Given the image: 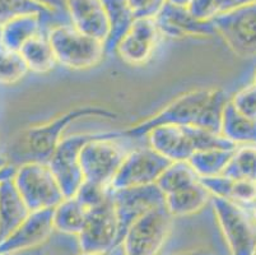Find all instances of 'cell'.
<instances>
[{
  "instance_id": "277c9868",
  "label": "cell",
  "mask_w": 256,
  "mask_h": 255,
  "mask_svg": "<svg viewBox=\"0 0 256 255\" xmlns=\"http://www.w3.org/2000/svg\"><path fill=\"white\" fill-rule=\"evenodd\" d=\"M48 39L58 63L69 69L92 68L106 55L104 41L82 34L72 23H60L51 27Z\"/></svg>"
},
{
  "instance_id": "4fadbf2b",
  "label": "cell",
  "mask_w": 256,
  "mask_h": 255,
  "mask_svg": "<svg viewBox=\"0 0 256 255\" xmlns=\"http://www.w3.org/2000/svg\"><path fill=\"white\" fill-rule=\"evenodd\" d=\"M112 199L120 230V245L125 233L136 219L150 210L164 205L166 195L157 184L112 190Z\"/></svg>"
},
{
  "instance_id": "ac0fdd59",
  "label": "cell",
  "mask_w": 256,
  "mask_h": 255,
  "mask_svg": "<svg viewBox=\"0 0 256 255\" xmlns=\"http://www.w3.org/2000/svg\"><path fill=\"white\" fill-rule=\"evenodd\" d=\"M31 210L23 200L13 179L0 182V242L20 227Z\"/></svg>"
},
{
  "instance_id": "44dd1931",
  "label": "cell",
  "mask_w": 256,
  "mask_h": 255,
  "mask_svg": "<svg viewBox=\"0 0 256 255\" xmlns=\"http://www.w3.org/2000/svg\"><path fill=\"white\" fill-rule=\"evenodd\" d=\"M106 8L108 20V36L104 40L106 54L116 53L118 45L126 35L134 22V16L130 12L126 0H102Z\"/></svg>"
},
{
  "instance_id": "603a6c76",
  "label": "cell",
  "mask_w": 256,
  "mask_h": 255,
  "mask_svg": "<svg viewBox=\"0 0 256 255\" xmlns=\"http://www.w3.org/2000/svg\"><path fill=\"white\" fill-rule=\"evenodd\" d=\"M88 217V210L80 204L76 196L64 198L52 212L54 230L65 235H76L82 232Z\"/></svg>"
},
{
  "instance_id": "f1b7e54d",
  "label": "cell",
  "mask_w": 256,
  "mask_h": 255,
  "mask_svg": "<svg viewBox=\"0 0 256 255\" xmlns=\"http://www.w3.org/2000/svg\"><path fill=\"white\" fill-rule=\"evenodd\" d=\"M30 13H44L54 16V12L40 6L34 0H0V27L20 16Z\"/></svg>"
},
{
  "instance_id": "83f0119b",
  "label": "cell",
  "mask_w": 256,
  "mask_h": 255,
  "mask_svg": "<svg viewBox=\"0 0 256 255\" xmlns=\"http://www.w3.org/2000/svg\"><path fill=\"white\" fill-rule=\"evenodd\" d=\"M28 72L20 51L0 48V84L10 86L17 83Z\"/></svg>"
},
{
  "instance_id": "7bdbcfd3",
  "label": "cell",
  "mask_w": 256,
  "mask_h": 255,
  "mask_svg": "<svg viewBox=\"0 0 256 255\" xmlns=\"http://www.w3.org/2000/svg\"><path fill=\"white\" fill-rule=\"evenodd\" d=\"M0 48H2V40H0Z\"/></svg>"
},
{
  "instance_id": "d6a6232c",
  "label": "cell",
  "mask_w": 256,
  "mask_h": 255,
  "mask_svg": "<svg viewBox=\"0 0 256 255\" xmlns=\"http://www.w3.org/2000/svg\"><path fill=\"white\" fill-rule=\"evenodd\" d=\"M230 200L236 203L256 202V182L248 180H234L232 182Z\"/></svg>"
},
{
  "instance_id": "4dcf8cb0",
  "label": "cell",
  "mask_w": 256,
  "mask_h": 255,
  "mask_svg": "<svg viewBox=\"0 0 256 255\" xmlns=\"http://www.w3.org/2000/svg\"><path fill=\"white\" fill-rule=\"evenodd\" d=\"M231 104L234 109L245 115L246 118H250L256 120V86L250 84L248 87L240 90L236 95L232 97Z\"/></svg>"
},
{
  "instance_id": "f35d334b",
  "label": "cell",
  "mask_w": 256,
  "mask_h": 255,
  "mask_svg": "<svg viewBox=\"0 0 256 255\" xmlns=\"http://www.w3.org/2000/svg\"><path fill=\"white\" fill-rule=\"evenodd\" d=\"M167 3L172 4V6L176 7H182V8H188L192 3V0H166Z\"/></svg>"
},
{
  "instance_id": "30bf717a",
  "label": "cell",
  "mask_w": 256,
  "mask_h": 255,
  "mask_svg": "<svg viewBox=\"0 0 256 255\" xmlns=\"http://www.w3.org/2000/svg\"><path fill=\"white\" fill-rule=\"evenodd\" d=\"M78 242L80 251L110 252L120 246V230L112 193L106 202L88 210L84 227L78 235Z\"/></svg>"
},
{
  "instance_id": "ee69618b",
  "label": "cell",
  "mask_w": 256,
  "mask_h": 255,
  "mask_svg": "<svg viewBox=\"0 0 256 255\" xmlns=\"http://www.w3.org/2000/svg\"><path fill=\"white\" fill-rule=\"evenodd\" d=\"M0 255H10V254H0Z\"/></svg>"
},
{
  "instance_id": "4316f807",
  "label": "cell",
  "mask_w": 256,
  "mask_h": 255,
  "mask_svg": "<svg viewBox=\"0 0 256 255\" xmlns=\"http://www.w3.org/2000/svg\"><path fill=\"white\" fill-rule=\"evenodd\" d=\"M222 175L234 180H248L256 182L255 144H242L241 147H236Z\"/></svg>"
},
{
  "instance_id": "ab89813d",
  "label": "cell",
  "mask_w": 256,
  "mask_h": 255,
  "mask_svg": "<svg viewBox=\"0 0 256 255\" xmlns=\"http://www.w3.org/2000/svg\"><path fill=\"white\" fill-rule=\"evenodd\" d=\"M76 255H110V252H96V251H80Z\"/></svg>"
},
{
  "instance_id": "836d02e7",
  "label": "cell",
  "mask_w": 256,
  "mask_h": 255,
  "mask_svg": "<svg viewBox=\"0 0 256 255\" xmlns=\"http://www.w3.org/2000/svg\"><path fill=\"white\" fill-rule=\"evenodd\" d=\"M188 11L192 13V17L204 22L213 21V18L218 14L216 0H192Z\"/></svg>"
},
{
  "instance_id": "e0dca14e",
  "label": "cell",
  "mask_w": 256,
  "mask_h": 255,
  "mask_svg": "<svg viewBox=\"0 0 256 255\" xmlns=\"http://www.w3.org/2000/svg\"><path fill=\"white\" fill-rule=\"evenodd\" d=\"M74 27L87 36L104 41L108 36V20L102 0H65Z\"/></svg>"
},
{
  "instance_id": "6da1fadb",
  "label": "cell",
  "mask_w": 256,
  "mask_h": 255,
  "mask_svg": "<svg viewBox=\"0 0 256 255\" xmlns=\"http://www.w3.org/2000/svg\"><path fill=\"white\" fill-rule=\"evenodd\" d=\"M226 93L220 88H200L174 98L164 109L122 130V137L140 138L160 125L198 126L220 133V124L226 104Z\"/></svg>"
},
{
  "instance_id": "7a4b0ae2",
  "label": "cell",
  "mask_w": 256,
  "mask_h": 255,
  "mask_svg": "<svg viewBox=\"0 0 256 255\" xmlns=\"http://www.w3.org/2000/svg\"><path fill=\"white\" fill-rule=\"evenodd\" d=\"M106 118L116 119L118 114L112 110L102 106H79L64 112L48 123L31 126L22 134L18 140L14 153L24 157V162L48 163L56 147L62 139V134L70 124L82 118Z\"/></svg>"
},
{
  "instance_id": "ba28073f",
  "label": "cell",
  "mask_w": 256,
  "mask_h": 255,
  "mask_svg": "<svg viewBox=\"0 0 256 255\" xmlns=\"http://www.w3.org/2000/svg\"><path fill=\"white\" fill-rule=\"evenodd\" d=\"M122 137L121 132L102 133L98 138L90 140L80 152V167L84 180L100 185L111 186L124 161V151L114 142Z\"/></svg>"
},
{
  "instance_id": "ffe728a7",
  "label": "cell",
  "mask_w": 256,
  "mask_h": 255,
  "mask_svg": "<svg viewBox=\"0 0 256 255\" xmlns=\"http://www.w3.org/2000/svg\"><path fill=\"white\" fill-rule=\"evenodd\" d=\"M210 198L212 194L204 188L202 182L198 181L188 188L166 195L164 205L174 218L190 216L203 209Z\"/></svg>"
},
{
  "instance_id": "d6986e66",
  "label": "cell",
  "mask_w": 256,
  "mask_h": 255,
  "mask_svg": "<svg viewBox=\"0 0 256 255\" xmlns=\"http://www.w3.org/2000/svg\"><path fill=\"white\" fill-rule=\"evenodd\" d=\"M51 14L30 13L9 21L0 27V40L2 46L8 50L20 51L26 42L42 34V26Z\"/></svg>"
},
{
  "instance_id": "1f68e13d",
  "label": "cell",
  "mask_w": 256,
  "mask_h": 255,
  "mask_svg": "<svg viewBox=\"0 0 256 255\" xmlns=\"http://www.w3.org/2000/svg\"><path fill=\"white\" fill-rule=\"evenodd\" d=\"M166 0H126L134 18H156Z\"/></svg>"
},
{
  "instance_id": "9a60e30c",
  "label": "cell",
  "mask_w": 256,
  "mask_h": 255,
  "mask_svg": "<svg viewBox=\"0 0 256 255\" xmlns=\"http://www.w3.org/2000/svg\"><path fill=\"white\" fill-rule=\"evenodd\" d=\"M52 212L54 208L31 212L14 232L0 242V254L14 255L46 242L54 231Z\"/></svg>"
},
{
  "instance_id": "60d3db41",
  "label": "cell",
  "mask_w": 256,
  "mask_h": 255,
  "mask_svg": "<svg viewBox=\"0 0 256 255\" xmlns=\"http://www.w3.org/2000/svg\"><path fill=\"white\" fill-rule=\"evenodd\" d=\"M252 214H254V221L256 223V202L254 203V207H252Z\"/></svg>"
},
{
  "instance_id": "9c48e42d",
  "label": "cell",
  "mask_w": 256,
  "mask_h": 255,
  "mask_svg": "<svg viewBox=\"0 0 256 255\" xmlns=\"http://www.w3.org/2000/svg\"><path fill=\"white\" fill-rule=\"evenodd\" d=\"M102 133H84L62 138L48 161L51 171L56 177L65 198L76 195L84 181L80 167V152L90 140L98 138Z\"/></svg>"
},
{
  "instance_id": "f6af8a7d",
  "label": "cell",
  "mask_w": 256,
  "mask_h": 255,
  "mask_svg": "<svg viewBox=\"0 0 256 255\" xmlns=\"http://www.w3.org/2000/svg\"><path fill=\"white\" fill-rule=\"evenodd\" d=\"M37 255H44V254H37Z\"/></svg>"
},
{
  "instance_id": "bcb514c9",
  "label": "cell",
  "mask_w": 256,
  "mask_h": 255,
  "mask_svg": "<svg viewBox=\"0 0 256 255\" xmlns=\"http://www.w3.org/2000/svg\"><path fill=\"white\" fill-rule=\"evenodd\" d=\"M255 255H256V251H255Z\"/></svg>"
},
{
  "instance_id": "8d00e7d4",
  "label": "cell",
  "mask_w": 256,
  "mask_h": 255,
  "mask_svg": "<svg viewBox=\"0 0 256 255\" xmlns=\"http://www.w3.org/2000/svg\"><path fill=\"white\" fill-rule=\"evenodd\" d=\"M40 6L45 7L48 11L54 13H59V12H66V3L65 0H34Z\"/></svg>"
},
{
  "instance_id": "52a82bcc",
  "label": "cell",
  "mask_w": 256,
  "mask_h": 255,
  "mask_svg": "<svg viewBox=\"0 0 256 255\" xmlns=\"http://www.w3.org/2000/svg\"><path fill=\"white\" fill-rule=\"evenodd\" d=\"M214 213L231 255H255L256 223L234 200L212 196Z\"/></svg>"
},
{
  "instance_id": "b9f144b4",
  "label": "cell",
  "mask_w": 256,
  "mask_h": 255,
  "mask_svg": "<svg viewBox=\"0 0 256 255\" xmlns=\"http://www.w3.org/2000/svg\"><path fill=\"white\" fill-rule=\"evenodd\" d=\"M254 84L256 86V73H255V78H254Z\"/></svg>"
},
{
  "instance_id": "2e32d148",
  "label": "cell",
  "mask_w": 256,
  "mask_h": 255,
  "mask_svg": "<svg viewBox=\"0 0 256 255\" xmlns=\"http://www.w3.org/2000/svg\"><path fill=\"white\" fill-rule=\"evenodd\" d=\"M156 23L162 36L170 39L184 37H206L217 35L212 21L204 22L192 16L188 8L164 3L160 13L156 16Z\"/></svg>"
},
{
  "instance_id": "5b68a950",
  "label": "cell",
  "mask_w": 256,
  "mask_h": 255,
  "mask_svg": "<svg viewBox=\"0 0 256 255\" xmlns=\"http://www.w3.org/2000/svg\"><path fill=\"white\" fill-rule=\"evenodd\" d=\"M13 181L31 212L52 209L65 198L48 163L37 161L20 163Z\"/></svg>"
},
{
  "instance_id": "e575fe53",
  "label": "cell",
  "mask_w": 256,
  "mask_h": 255,
  "mask_svg": "<svg viewBox=\"0 0 256 255\" xmlns=\"http://www.w3.org/2000/svg\"><path fill=\"white\" fill-rule=\"evenodd\" d=\"M216 3H217L218 14H220L236 11V9L244 8V7L254 6L256 4V0H216Z\"/></svg>"
},
{
  "instance_id": "d590c367",
  "label": "cell",
  "mask_w": 256,
  "mask_h": 255,
  "mask_svg": "<svg viewBox=\"0 0 256 255\" xmlns=\"http://www.w3.org/2000/svg\"><path fill=\"white\" fill-rule=\"evenodd\" d=\"M17 171V166L12 165L9 158L4 154H0V182L4 180L13 179Z\"/></svg>"
},
{
  "instance_id": "cb8c5ba5",
  "label": "cell",
  "mask_w": 256,
  "mask_h": 255,
  "mask_svg": "<svg viewBox=\"0 0 256 255\" xmlns=\"http://www.w3.org/2000/svg\"><path fill=\"white\" fill-rule=\"evenodd\" d=\"M20 54L22 55L30 72L34 73H48L55 68L58 63L48 39V34L45 35L44 32L30 40L28 42H26L20 48Z\"/></svg>"
},
{
  "instance_id": "f546056e",
  "label": "cell",
  "mask_w": 256,
  "mask_h": 255,
  "mask_svg": "<svg viewBox=\"0 0 256 255\" xmlns=\"http://www.w3.org/2000/svg\"><path fill=\"white\" fill-rule=\"evenodd\" d=\"M111 193H112V190H111L110 186L100 185L96 182L84 180L74 196L86 209L90 210L106 202L110 198Z\"/></svg>"
},
{
  "instance_id": "5bb4252c",
  "label": "cell",
  "mask_w": 256,
  "mask_h": 255,
  "mask_svg": "<svg viewBox=\"0 0 256 255\" xmlns=\"http://www.w3.org/2000/svg\"><path fill=\"white\" fill-rule=\"evenodd\" d=\"M162 36L154 18L134 20L116 49L121 59L132 65L146 64L152 58Z\"/></svg>"
},
{
  "instance_id": "74e56055",
  "label": "cell",
  "mask_w": 256,
  "mask_h": 255,
  "mask_svg": "<svg viewBox=\"0 0 256 255\" xmlns=\"http://www.w3.org/2000/svg\"><path fill=\"white\" fill-rule=\"evenodd\" d=\"M167 255H216V254H213V252L204 249H194V250H186V251L174 252V254H167Z\"/></svg>"
},
{
  "instance_id": "8992f818",
  "label": "cell",
  "mask_w": 256,
  "mask_h": 255,
  "mask_svg": "<svg viewBox=\"0 0 256 255\" xmlns=\"http://www.w3.org/2000/svg\"><path fill=\"white\" fill-rule=\"evenodd\" d=\"M174 217L166 205L154 208L142 216L125 233L122 255H160L171 232Z\"/></svg>"
},
{
  "instance_id": "d4e9b609",
  "label": "cell",
  "mask_w": 256,
  "mask_h": 255,
  "mask_svg": "<svg viewBox=\"0 0 256 255\" xmlns=\"http://www.w3.org/2000/svg\"><path fill=\"white\" fill-rule=\"evenodd\" d=\"M234 149L236 148H210L198 151L188 158V162L194 168L199 177L217 176L223 174Z\"/></svg>"
},
{
  "instance_id": "8fae6325",
  "label": "cell",
  "mask_w": 256,
  "mask_h": 255,
  "mask_svg": "<svg viewBox=\"0 0 256 255\" xmlns=\"http://www.w3.org/2000/svg\"><path fill=\"white\" fill-rule=\"evenodd\" d=\"M212 22L234 53L245 58L256 55V4L217 14Z\"/></svg>"
},
{
  "instance_id": "7c38bea8",
  "label": "cell",
  "mask_w": 256,
  "mask_h": 255,
  "mask_svg": "<svg viewBox=\"0 0 256 255\" xmlns=\"http://www.w3.org/2000/svg\"><path fill=\"white\" fill-rule=\"evenodd\" d=\"M171 161L153 148H140L126 154L111 182V190L156 184Z\"/></svg>"
},
{
  "instance_id": "7402d4cb",
  "label": "cell",
  "mask_w": 256,
  "mask_h": 255,
  "mask_svg": "<svg viewBox=\"0 0 256 255\" xmlns=\"http://www.w3.org/2000/svg\"><path fill=\"white\" fill-rule=\"evenodd\" d=\"M220 134L236 146L237 144L256 146V120L240 114L231 101H228L223 110Z\"/></svg>"
},
{
  "instance_id": "3957f363",
  "label": "cell",
  "mask_w": 256,
  "mask_h": 255,
  "mask_svg": "<svg viewBox=\"0 0 256 255\" xmlns=\"http://www.w3.org/2000/svg\"><path fill=\"white\" fill-rule=\"evenodd\" d=\"M150 148L171 162L188 161L198 151L210 148H236V144L220 133L198 126L160 125L148 133Z\"/></svg>"
},
{
  "instance_id": "484cf974",
  "label": "cell",
  "mask_w": 256,
  "mask_h": 255,
  "mask_svg": "<svg viewBox=\"0 0 256 255\" xmlns=\"http://www.w3.org/2000/svg\"><path fill=\"white\" fill-rule=\"evenodd\" d=\"M199 181V176L188 161H176L170 163L157 180L158 188L164 195L185 189Z\"/></svg>"
}]
</instances>
